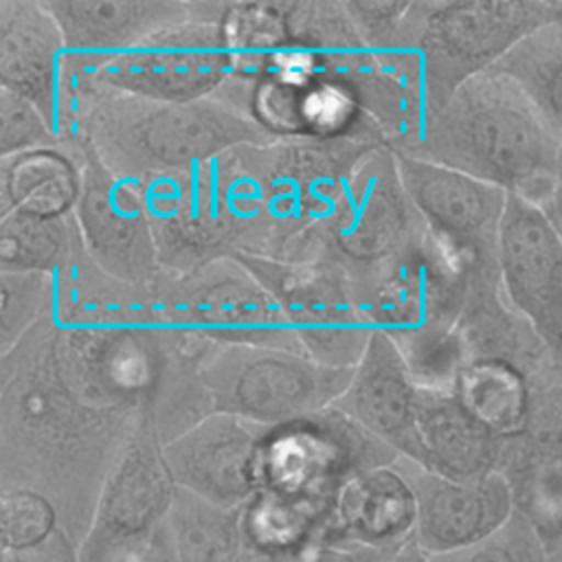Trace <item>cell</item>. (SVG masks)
Returning <instances> with one entry per match:
<instances>
[{
    "instance_id": "obj_1",
    "label": "cell",
    "mask_w": 562,
    "mask_h": 562,
    "mask_svg": "<svg viewBox=\"0 0 562 562\" xmlns=\"http://www.w3.org/2000/svg\"><path fill=\"white\" fill-rule=\"evenodd\" d=\"M53 316L59 362L97 406L149 415L162 443L213 413L195 356L167 325L154 285L110 277L88 257L81 237L57 277Z\"/></svg>"
},
{
    "instance_id": "obj_2",
    "label": "cell",
    "mask_w": 562,
    "mask_h": 562,
    "mask_svg": "<svg viewBox=\"0 0 562 562\" xmlns=\"http://www.w3.org/2000/svg\"><path fill=\"white\" fill-rule=\"evenodd\" d=\"M140 417L97 406L68 380L55 316L0 356V490L31 487L79 547L101 487Z\"/></svg>"
},
{
    "instance_id": "obj_3",
    "label": "cell",
    "mask_w": 562,
    "mask_h": 562,
    "mask_svg": "<svg viewBox=\"0 0 562 562\" xmlns=\"http://www.w3.org/2000/svg\"><path fill=\"white\" fill-rule=\"evenodd\" d=\"M373 140L288 138L213 160L235 255L318 261L345 182Z\"/></svg>"
},
{
    "instance_id": "obj_4",
    "label": "cell",
    "mask_w": 562,
    "mask_h": 562,
    "mask_svg": "<svg viewBox=\"0 0 562 562\" xmlns=\"http://www.w3.org/2000/svg\"><path fill=\"white\" fill-rule=\"evenodd\" d=\"M562 138L540 119L522 90L498 70L465 81L428 114L411 154L544 206L553 191ZM395 151V149H393Z\"/></svg>"
},
{
    "instance_id": "obj_5",
    "label": "cell",
    "mask_w": 562,
    "mask_h": 562,
    "mask_svg": "<svg viewBox=\"0 0 562 562\" xmlns=\"http://www.w3.org/2000/svg\"><path fill=\"white\" fill-rule=\"evenodd\" d=\"M72 140H86L110 171L143 184L277 138L220 97L162 103L97 83L79 105Z\"/></svg>"
},
{
    "instance_id": "obj_6",
    "label": "cell",
    "mask_w": 562,
    "mask_h": 562,
    "mask_svg": "<svg viewBox=\"0 0 562 562\" xmlns=\"http://www.w3.org/2000/svg\"><path fill=\"white\" fill-rule=\"evenodd\" d=\"M547 24H553L551 2L540 0L411 2L397 53L415 77L426 119Z\"/></svg>"
},
{
    "instance_id": "obj_7",
    "label": "cell",
    "mask_w": 562,
    "mask_h": 562,
    "mask_svg": "<svg viewBox=\"0 0 562 562\" xmlns=\"http://www.w3.org/2000/svg\"><path fill=\"white\" fill-rule=\"evenodd\" d=\"M154 292L167 325L191 356L204 347H266L303 353L272 292L235 255L184 274H160Z\"/></svg>"
},
{
    "instance_id": "obj_8",
    "label": "cell",
    "mask_w": 562,
    "mask_h": 562,
    "mask_svg": "<svg viewBox=\"0 0 562 562\" xmlns=\"http://www.w3.org/2000/svg\"><path fill=\"white\" fill-rule=\"evenodd\" d=\"M195 364L213 413H231L268 428L336 404L353 371L266 347H204Z\"/></svg>"
},
{
    "instance_id": "obj_9",
    "label": "cell",
    "mask_w": 562,
    "mask_h": 562,
    "mask_svg": "<svg viewBox=\"0 0 562 562\" xmlns=\"http://www.w3.org/2000/svg\"><path fill=\"white\" fill-rule=\"evenodd\" d=\"M400 454L334 404L270 426L259 452V490L336 503L347 481Z\"/></svg>"
},
{
    "instance_id": "obj_10",
    "label": "cell",
    "mask_w": 562,
    "mask_h": 562,
    "mask_svg": "<svg viewBox=\"0 0 562 562\" xmlns=\"http://www.w3.org/2000/svg\"><path fill=\"white\" fill-rule=\"evenodd\" d=\"M235 257L272 292L307 358L331 369H353L360 362L373 327L338 263Z\"/></svg>"
},
{
    "instance_id": "obj_11",
    "label": "cell",
    "mask_w": 562,
    "mask_h": 562,
    "mask_svg": "<svg viewBox=\"0 0 562 562\" xmlns=\"http://www.w3.org/2000/svg\"><path fill=\"white\" fill-rule=\"evenodd\" d=\"M224 2H195L191 20L171 24L108 61L97 81L110 90L162 103L215 97L231 77L220 15Z\"/></svg>"
},
{
    "instance_id": "obj_12",
    "label": "cell",
    "mask_w": 562,
    "mask_h": 562,
    "mask_svg": "<svg viewBox=\"0 0 562 562\" xmlns=\"http://www.w3.org/2000/svg\"><path fill=\"white\" fill-rule=\"evenodd\" d=\"M424 222L417 215L389 145L371 147L351 169L321 239V257L356 277L411 244Z\"/></svg>"
},
{
    "instance_id": "obj_13",
    "label": "cell",
    "mask_w": 562,
    "mask_h": 562,
    "mask_svg": "<svg viewBox=\"0 0 562 562\" xmlns=\"http://www.w3.org/2000/svg\"><path fill=\"white\" fill-rule=\"evenodd\" d=\"M349 279L371 327L386 336L457 325L470 290V272L426 228L382 263Z\"/></svg>"
},
{
    "instance_id": "obj_14",
    "label": "cell",
    "mask_w": 562,
    "mask_h": 562,
    "mask_svg": "<svg viewBox=\"0 0 562 562\" xmlns=\"http://www.w3.org/2000/svg\"><path fill=\"white\" fill-rule=\"evenodd\" d=\"M402 184L430 237L470 274L498 272L507 191L463 171L395 151Z\"/></svg>"
},
{
    "instance_id": "obj_15",
    "label": "cell",
    "mask_w": 562,
    "mask_h": 562,
    "mask_svg": "<svg viewBox=\"0 0 562 562\" xmlns=\"http://www.w3.org/2000/svg\"><path fill=\"white\" fill-rule=\"evenodd\" d=\"M77 143L81 195L72 217L88 257L110 277L151 288L162 268L143 187L110 171L86 140Z\"/></svg>"
},
{
    "instance_id": "obj_16",
    "label": "cell",
    "mask_w": 562,
    "mask_h": 562,
    "mask_svg": "<svg viewBox=\"0 0 562 562\" xmlns=\"http://www.w3.org/2000/svg\"><path fill=\"white\" fill-rule=\"evenodd\" d=\"M498 274L509 305L562 362V231L542 206L514 193L498 233Z\"/></svg>"
},
{
    "instance_id": "obj_17",
    "label": "cell",
    "mask_w": 562,
    "mask_h": 562,
    "mask_svg": "<svg viewBox=\"0 0 562 562\" xmlns=\"http://www.w3.org/2000/svg\"><path fill=\"white\" fill-rule=\"evenodd\" d=\"M397 465L417 498L413 542L430 558L452 555L487 540L516 514L514 490L501 472L457 481L402 457Z\"/></svg>"
},
{
    "instance_id": "obj_18",
    "label": "cell",
    "mask_w": 562,
    "mask_h": 562,
    "mask_svg": "<svg viewBox=\"0 0 562 562\" xmlns=\"http://www.w3.org/2000/svg\"><path fill=\"white\" fill-rule=\"evenodd\" d=\"M162 274H184L235 255L213 160L140 184Z\"/></svg>"
},
{
    "instance_id": "obj_19",
    "label": "cell",
    "mask_w": 562,
    "mask_h": 562,
    "mask_svg": "<svg viewBox=\"0 0 562 562\" xmlns=\"http://www.w3.org/2000/svg\"><path fill=\"white\" fill-rule=\"evenodd\" d=\"M268 426L209 413L162 446L178 490L220 507H244L259 490V452Z\"/></svg>"
},
{
    "instance_id": "obj_20",
    "label": "cell",
    "mask_w": 562,
    "mask_h": 562,
    "mask_svg": "<svg viewBox=\"0 0 562 562\" xmlns=\"http://www.w3.org/2000/svg\"><path fill=\"white\" fill-rule=\"evenodd\" d=\"M68 48L70 90L97 81L99 70L149 35L191 20L195 2L182 0H44Z\"/></svg>"
},
{
    "instance_id": "obj_21",
    "label": "cell",
    "mask_w": 562,
    "mask_h": 562,
    "mask_svg": "<svg viewBox=\"0 0 562 562\" xmlns=\"http://www.w3.org/2000/svg\"><path fill=\"white\" fill-rule=\"evenodd\" d=\"M162 439L149 415L134 426L110 470L83 540L112 542L151 533L169 520L178 492L162 452Z\"/></svg>"
},
{
    "instance_id": "obj_22",
    "label": "cell",
    "mask_w": 562,
    "mask_h": 562,
    "mask_svg": "<svg viewBox=\"0 0 562 562\" xmlns=\"http://www.w3.org/2000/svg\"><path fill=\"white\" fill-rule=\"evenodd\" d=\"M64 33L44 0H0V88L31 101L61 136Z\"/></svg>"
},
{
    "instance_id": "obj_23",
    "label": "cell",
    "mask_w": 562,
    "mask_h": 562,
    "mask_svg": "<svg viewBox=\"0 0 562 562\" xmlns=\"http://www.w3.org/2000/svg\"><path fill=\"white\" fill-rule=\"evenodd\" d=\"M417 402L419 389L400 351L384 331L373 329L345 393L334 406L389 443L402 459L417 463Z\"/></svg>"
},
{
    "instance_id": "obj_24",
    "label": "cell",
    "mask_w": 562,
    "mask_h": 562,
    "mask_svg": "<svg viewBox=\"0 0 562 562\" xmlns=\"http://www.w3.org/2000/svg\"><path fill=\"white\" fill-rule=\"evenodd\" d=\"M417 498L395 463L356 474L334 503L325 542H356L384 551H402L415 538Z\"/></svg>"
},
{
    "instance_id": "obj_25",
    "label": "cell",
    "mask_w": 562,
    "mask_h": 562,
    "mask_svg": "<svg viewBox=\"0 0 562 562\" xmlns=\"http://www.w3.org/2000/svg\"><path fill=\"white\" fill-rule=\"evenodd\" d=\"M419 459L428 472L470 481L498 472L505 439L483 428L454 393L422 391L417 402Z\"/></svg>"
},
{
    "instance_id": "obj_26",
    "label": "cell",
    "mask_w": 562,
    "mask_h": 562,
    "mask_svg": "<svg viewBox=\"0 0 562 562\" xmlns=\"http://www.w3.org/2000/svg\"><path fill=\"white\" fill-rule=\"evenodd\" d=\"M457 327L470 360L509 362L527 375L553 360L538 331L509 305L498 272L470 274Z\"/></svg>"
},
{
    "instance_id": "obj_27",
    "label": "cell",
    "mask_w": 562,
    "mask_h": 562,
    "mask_svg": "<svg viewBox=\"0 0 562 562\" xmlns=\"http://www.w3.org/2000/svg\"><path fill=\"white\" fill-rule=\"evenodd\" d=\"M81 195L79 143L42 147L0 158V213L20 209L66 217Z\"/></svg>"
},
{
    "instance_id": "obj_28",
    "label": "cell",
    "mask_w": 562,
    "mask_h": 562,
    "mask_svg": "<svg viewBox=\"0 0 562 562\" xmlns=\"http://www.w3.org/2000/svg\"><path fill=\"white\" fill-rule=\"evenodd\" d=\"M454 397L501 439L520 435L529 406V375L501 360H470L457 375Z\"/></svg>"
},
{
    "instance_id": "obj_29",
    "label": "cell",
    "mask_w": 562,
    "mask_h": 562,
    "mask_svg": "<svg viewBox=\"0 0 562 562\" xmlns=\"http://www.w3.org/2000/svg\"><path fill=\"white\" fill-rule=\"evenodd\" d=\"M79 244L72 215L0 213V272H42L59 277Z\"/></svg>"
},
{
    "instance_id": "obj_30",
    "label": "cell",
    "mask_w": 562,
    "mask_h": 562,
    "mask_svg": "<svg viewBox=\"0 0 562 562\" xmlns=\"http://www.w3.org/2000/svg\"><path fill=\"white\" fill-rule=\"evenodd\" d=\"M220 29L231 57V79L252 81L268 72L290 44L281 2H224Z\"/></svg>"
},
{
    "instance_id": "obj_31",
    "label": "cell",
    "mask_w": 562,
    "mask_h": 562,
    "mask_svg": "<svg viewBox=\"0 0 562 562\" xmlns=\"http://www.w3.org/2000/svg\"><path fill=\"white\" fill-rule=\"evenodd\" d=\"M494 70L509 77L562 138V24H547L527 35Z\"/></svg>"
},
{
    "instance_id": "obj_32",
    "label": "cell",
    "mask_w": 562,
    "mask_h": 562,
    "mask_svg": "<svg viewBox=\"0 0 562 562\" xmlns=\"http://www.w3.org/2000/svg\"><path fill=\"white\" fill-rule=\"evenodd\" d=\"M169 527L180 562H237L241 549V507H220L178 490Z\"/></svg>"
},
{
    "instance_id": "obj_33",
    "label": "cell",
    "mask_w": 562,
    "mask_h": 562,
    "mask_svg": "<svg viewBox=\"0 0 562 562\" xmlns=\"http://www.w3.org/2000/svg\"><path fill=\"white\" fill-rule=\"evenodd\" d=\"M525 461H562V362L529 375V406L520 435L505 439L501 468Z\"/></svg>"
},
{
    "instance_id": "obj_34",
    "label": "cell",
    "mask_w": 562,
    "mask_h": 562,
    "mask_svg": "<svg viewBox=\"0 0 562 562\" xmlns=\"http://www.w3.org/2000/svg\"><path fill=\"white\" fill-rule=\"evenodd\" d=\"M389 338L422 391L452 393L459 371L470 362L457 325H430Z\"/></svg>"
},
{
    "instance_id": "obj_35",
    "label": "cell",
    "mask_w": 562,
    "mask_h": 562,
    "mask_svg": "<svg viewBox=\"0 0 562 562\" xmlns=\"http://www.w3.org/2000/svg\"><path fill=\"white\" fill-rule=\"evenodd\" d=\"M57 277L42 272H0V356L55 314Z\"/></svg>"
},
{
    "instance_id": "obj_36",
    "label": "cell",
    "mask_w": 562,
    "mask_h": 562,
    "mask_svg": "<svg viewBox=\"0 0 562 562\" xmlns=\"http://www.w3.org/2000/svg\"><path fill=\"white\" fill-rule=\"evenodd\" d=\"M61 529L55 505L31 487L0 490V551L24 553L42 547Z\"/></svg>"
},
{
    "instance_id": "obj_37",
    "label": "cell",
    "mask_w": 562,
    "mask_h": 562,
    "mask_svg": "<svg viewBox=\"0 0 562 562\" xmlns=\"http://www.w3.org/2000/svg\"><path fill=\"white\" fill-rule=\"evenodd\" d=\"M59 145L64 138L31 101L0 88V158Z\"/></svg>"
},
{
    "instance_id": "obj_38",
    "label": "cell",
    "mask_w": 562,
    "mask_h": 562,
    "mask_svg": "<svg viewBox=\"0 0 562 562\" xmlns=\"http://www.w3.org/2000/svg\"><path fill=\"white\" fill-rule=\"evenodd\" d=\"M542 538L536 527L516 509L512 520L487 540L437 562H542Z\"/></svg>"
},
{
    "instance_id": "obj_39",
    "label": "cell",
    "mask_w": 562,
    "mask_h": 562,
    "mask_svg": "<svg viewBox=\"0 0 562 562\" xmlns=\"http://www.w3.org/2000/svg\"><path fill=\"white\" fill-rule=\"evenodd\" d=\"M345 7L371 53L382 57H397L402 26L411 2L345 0Z\"/></svg>"
},
{
    "instance_id": "obj_40",
    "label": "cell",
    "mask_w": 562,
    "mask_h": 562,
    "mask_svg": "<svg viewBox=\"0 0 562 562\" xmlns=\"http://www.w3.org/2000/svg\"><path fill=\"white\" fill-rule=\"evenodd\" d=\"M79 558L81 562H180L169 520L151 533L127 540H83L79 544Z\"/></svg>"
},
{
    "instance_id": "obj_41",
    "label": "cell",
    "mask_w": 562,
    "mask_h": 562,
    "mask_svg": "<svg viewBox=\"0 0 562 562\" xmlns=\"http://www.w3.org/2000/svg\"><path fill=\"white\" fill-rule=\"evenodd\" d=\"M397 553L356 542H316L303 549L296 562H393Z\"/></svg>"
},
{
    "instance_id": "obj_42",
    "label": "cell",
    "mask_w": 562,
    "mask_h": 562,
    "mask_svg": "<svg viewBox=\"0 0 562 562\" xmlns=\"http://www.w3.org/2000/svg\"><path fill=\"white\" fill-rule=\"evenodd\" d=\"M2 562H81L79 547L57 529L48 542L24 553H2Z\"/></svg>"
},
{
    "instance_id": "obj_43",
    "label": "cell",
    "mask_w": 562,
    "mask_h": 562,
    "mask_svg": "<svg viewBox=\"0 0 562 562\" xmlns=\"http://www.w3.org/2000/svg\"><path fill=\"white\" fill-rule=\"evenodd\" d=\"M301 553H290L272 547H263L257 542H250L241 536V549L237 555V562H296Z\"/></svg>"
},
{
    "instance_id": "obj_44",
    "label": "cell",
    "mask_w": 562,
    "mask_h": 562,
    "mask_svg": "<svg viewBox=\"0 0 562 562\" xmlns=\"http://www.w3.org/2000/svg\"><path fill=\"white\" fill-rule=\"evenodd\" d=\"M547 211V215L553 220V224L562 231V145L558 151V160H555V176H553V191L551 198L547 200V204L542 206Z\"/></svg>"
},
{
    "instance_id": "obj_45",
    "label": "cell",
    "mask_w": 562,
    "mask_h": 562,
    "mask_svg": "<svg viewBox=\"0 0 562 562\" xmlns=\"http://www.w3.org/2000/svg\"><path fill=\"white\" fill-rule=\"evenodd\" d=\"M393 562H437V560L430 558V555H426L415 542H408V544L395 555Z\"/></svg>"
},
{
    "instance_id": "obj_46",
    "label": "cell",
    "mask_w": 562,
    "mask_h": 562,
    "mask_svg": "<svg viewBox=\"0 0 562 562\" xmlns=\"http://www.w3.org/2000/svg\"><path fill=\"white\" fill-rule=\"evenodd\" d=\"M553 540H562V527H560V529H558V533H555V536H553Z\"/></svg>"
}]
</instances>
